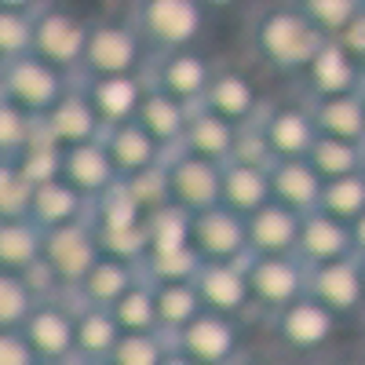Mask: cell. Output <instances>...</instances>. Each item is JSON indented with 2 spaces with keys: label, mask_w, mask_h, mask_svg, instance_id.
<instances>
[{
  "label": "cell",
  "mask_w": 365,
  "mask_h": 365,
  "mask_svg": "<svg viewBox=\"0 0 365 365\" xmlns=\"http://www.w3.org/2000/svg\"><path fill=\"white\" fill-rule=\"evenodd\" d=\"M44 256V230L34 220H0V270L22 274Z\"/></svg>",
  "instance_id": "obj_33"
},
{
  "label": "cell",
  "mask_w": 365,
  "mask_h": 365,
  "mask_svg": "<svg viewBox=\"0 0 365 365\" xmlns=\"http://www.w3.org/2000/svg\"><path fill=\"white\" fill-rule=\"evenodd\" d=\"M307 263L299 256H249L245 274H249V292L252 307L263 311L267 318L292 307L296 299L307 296Z\"/></svg>",
  "instance_id": "obj_5"
},
{
  "label": "cell",
  "mask_w": 365,
  "mask_h": 365,
  "mask_svg": "<svg viewBox=\"0 0 365 365\" xmlns=\"http://www.w3.org/2000/svg\"><path fill=\"white\" fill-rule=\"evenodd\" d=\"M44 259L58 274L63 289L73 292L88 278V270L103 259L99 237H96V230H91V223L81 220V223L58 227V230H44Z\"/></svg>",
  "instance_id": "obj_13"
},
{
  "label": "cell",
  "mask_w": 365,
  "mask_h": 365,
  "mask_svg": "<svg viewBox=\"0 0 365 365\" xmlns=\"http://www.w3.org/2000/svg\"><path fill=\"white\" fill-rule=\"evenodd\" d=\"M73 365H110V361L106 358H77Z\"/></svg>",
  "instance_id": "obj_59"
},
{
  "label": "cell",
  "mask_w": 365,
  "mask_h": 365,
  "mask_svg": "<svg viewBox=\"0 0 365 365\" xmlns=\"http://www.w3.org/2000/svg\"><path fill=\"white\" fill-rule=\"evenodd\" d=\"M88 103L96 106L103 128L128 125L139 113V103L146 96V77H77Z\"/></svg>",
  "instance_id": "obj_19"
},
{
  "label": "cell",
  "mask_w": 365,
  "mask_h": 365,
  "mask_svg": "<svg viewBox=\"0 0 365 365\" xmlns=\"http://www.w3.org/2000/svg\"><path fill=\"white\" fill-rule=\"evenodd\" d=\"M88 208H91V201L81 197L66 179H51V182H44V187L34 190L29 220H34L41 230H58V227L88 220Z\"/></svg>",
  "instance_id": "obj_30"
},
{
  "label": "cell",
  "mask_w": 365,
  "mask_h": 365,
  "mask_svg": "<svg viewBox=\"0 0 365 365\" xmlns=\"http://www.w3.org/2000/svg\"><path fill=\"white\" fill-rule=\"evenodd\" d=\"M63 179L70 182V187L88 197V201H96L103 197L110 187H117V172L110 165V154L103 150V139L99 143H81V146H66L63 150Z\"/></svg>",
  "instance_id": "obj_23"
},
{
  "label": "cell",
  "mask_w": 365,
  "mask_h": 365,
  "mask_svg": "<svg viewBox=\"0 0 365 365\" xmlns=\"http://www.w3.org/2000/svg\"><path fill=\"white\" fill-rule=\"evenodd\" d=\"M322 175L307 165V158H296V161H274L270 165V197L307 216V212L318 208L322 201Z\"/></svg>",
  "instance_id": "obj_26"
},
{
  "label": "cell",
  "mask_w": 365,
  "mask_h": 365,
  "mask_svg": "<svg viewBox=\"0 0 365 365\" xmlns=\"http://www.w3.org/2000/svg\"><path fill=\"white\" fill-rule=\"evenodd\" d=\"M135 282H139V267L103 256L96 267L88 270V278H84L70 296L81 303V307H99V311H110L113 303H117L120 296H125Z\"/></svg>",
  "instance_id": "obj_28"
},
{
  "label": "cell",
  "mask_w": 365,
  "mask_h": 365,
  "mask_svg": "<svg viewBox=\"0 0 365 365\" xmlns=\"http://www.w3.org/2000/svg\"><path fill=\"white\" fill-rule=\"evenodd\" d=\"M212 77H216V66H212L197 48L154 55L150 58V70H146L150 84L168 91V96H175L179 103H187V106H201Z\"/></svg>",
  "instance_id": "obj_15"
},
{
  "label": "cell",
  "mask_w": 365,
  "mask_h": 365,
  "mask_svg": "<svg viewBox=\"0 0 365 365\" xmlns=\"http://www.w3.org/2000/svg\"><path fill=\"white\" fill-rule=\"evenodd\" d=\"M332 41L344 44V48L358 58V63H365V8L344 26V34H340V37H332Z\"/></svg>",
  "instance_id": "obj_53"
},
{
  "label": "cell",
  "mask_w": 365,
  "mask_h": 365,
  "mask_svg": "<svg viewBox=\"0 0 365 365\" xmlns=\"http://www.w3.org/2000/svg\"><path fill=\"white\" fill-rule=\"evenodd\" d=\"M325 41L329 37L292 4V0L263 4L252 19V29H249L252 55L270 73H282V77H299Z\"/></svg>",
  "instance_id": "obj_1"
},
{
  "label": "cell",
  "mask_w": 365,
  "mask_h": 365,
  "mask_svg": "<svg viewBox=\"0 0 365 365\" xmlns=\"http://www.w3.org/2000/svg\"><path fill=\"white\" fill-rule=\"evenodd\" d=\"M103 150L110 154V165L117 172V179H128L135 172H146L165 161V150L150 139L135 120H128V125H113L103 132Z\"/></svg>",
  "instance_id": "obj_25"
},
{
  "label": "cell",
  "mask_w": 365,
  "mask_h": 365,
  "mask_svg": "<svg viewBox=\"0 0 365 365\" xmlns=\"http://www.w3.org/2000/svg\"><path fill=\"white\" fill-rule=\"evenodd\" d=\"M201 106H205L208 113L230 120V125H237V128L249 125V120H256V117L263 113L256 81H252L245 70H237V66L216 70V77H212L205 99H201Z\"/></svg>",
  "instance_id": "obj_18"
},
{
  "label": "cell",
  "mask_w": 365,
  "mask_h": 365,
  "mask_svg": "<svg viewBox=\"0 0 365 365\" xmlns=\"http://www.w3.org/2000/svg\"><path fill=\"white\" fill-rule=\"evenodd\" d=\"M4 66H8V63H0V84H4Z\"/></svg>",
  "instance_id": "obj_62"
},
{
  "label": "cell",
  "mask_w": 365,
  "mask_h": 365,
  "mask_svg": "<svg viewBox=\"0 0 365 365\" xmlns=\"http://www.w3.org/2000/svg\"><path fill=\"white\" fill-rule=\"evenodd\" d=\"M0 365H37V354L26 344L22 329H0Z\"/></svg>",
  "instance_id": "obj_52"
},
{
  "label": "cell",
  "mask_w": 365,
  "mask_h": 365,
  "mask_svg": "<svg viewBox=\"0 0 365 365\" xmlns=\"http://www.w3.org/2000/svg\"><path fill=\"white\" fill-rule=\"evenodd\" d=\"M168 351H172V340L165 332H125L106 361L110 365H161Z\"/></svg>",
  "instance_id": "obj_41"
},
{
  "label": "cell",
  "mask_w": 365,
  "mask_h": 365,
  "mask_svg": "<svg viewBox=\"0 0 365 365\" xmlns=\"http://www.w3.org/2000/svg\"><path fill=\"white\" fill-rule=\"evenodd\" d=\"M361 66H365V63H361Z\"/></svg>",
  "instance_id": "obj_64"
},
{
  "label": "cell",
  "mask_w": 365,
  "mask_h": 365,
  "mask_svg": "<svg viewBox=\"0 0 365 365\" xmlns=\"http://www.w3.org/2000/svg\"><path fill=\"white\" fill-rule=\"evenodd\" d=\"M88 19L77 15L63 0H41L34 11V51L44 58L48 66L63 70V73H77L81 70V55H84V41H88Z\"/></svg>",
  "instance_id": "obj_4"
},
{
  "label": "cell",
  "mask_w": 365,
  "mask_h": 365,
  "mask_svg": "<svg viewBox=\"0 0 365 365\" xmlns=\"http://www.w3.org/2000/svg\"><path fill=\"white\" fill-rule=\"evenodd\" d=\"M292 4L332 41V37H340L344 26L365 8V0H292Z\"/></svg>",
  "instance_id": "obj_43"
},
{
  "label": "cell",
  "mask_w": 365,
  "mask_h": 365,
  "mask_svg": "<svg viewBox=\"0 0 365 365\" xmlns=\"http://www.w3.org/2000/svg\"><path fill=\"white\" fill-rule=\"evenodd\" d=\"M172 347L197 365H234L245 354V332L234 318L201 311L190 325H182L172 336Z\"/></svg>",
  "instance_id": "obj_7"
},
{
  "label": "cell",
  "mask_w": 365,
  "mask_h": 365,
  "mask_svg": "<svg viewBox=\"0 0 365 365\" xmlns=\"http://www.w3.org/2000/svg\"><path fill=\"white\" fill-rule=\"evenodd\" d=\"M299 227H303V216L278 201L263 205L259 212L245 220V230H249V252L252 256H296V245H299Z\"/></svg>",
  "instance_id": "obj_21"
},
{
  "label": "cell",
  "mask_w": 365,
  "mask_h": 365,
  "mask_svg": "<svg viewBox=\"0 0 365 365\" xmlns=\"http://www.w3.org/2000/svg\"><path fill=\"white\" fill-rule=\"evenodd\" d=\"M205 8H220V11H227V8H234V4H241V0H201Z\"/></svg>",
  "instance_id": "obj_58"
},
{
  "label": "cell",
  "mask_w": 365,
  "mask_h": 365,
  "mask_svg": "<svg viewBox=\"0 0 365 365\" xmlns=\"http://www.w3.org/2000/svg\"><path fill=\"white\" fill-rule=\"evenodd\" d=\"M146 84H150V81H146ZM190 110H194V106L179 103L175 96H168V91H161V88L150 84L146 96H143V103H139L135 125L168 154V150H179L182 132H187V120H190Z\"/></svg>",
  "instance_id": "obj_22"
},
{
  "label": "cell",
  "mask_w": 365,
  "mask_h": 365,
  "mask_svg": "<svg viewBox=\"0 0 365 365\" xmlns=\"http://www.w3.org/2000/svg\"><path fill=\"white\" fill-rule=\"evenodd\" d=\"M91 230H96V237H99L103 256H110V259L139 267L146 259V252H150L146 220L143 223H132V227H91Z\"/></svg>",
  "instance_id": "obj_40"
},
{
  "label": "cell",
  "mask_w": 365,
  "mask_h": 365,
  "mask_svg": "<svg viewBox=\"0 0 365 365\" xmlns=\"http://www.w3.org/2000/svg\"><path fill=\"white\" fill-rule=\"evenodd\" d=\"M340 325L344 322L332 311H325L318 299L303 296L292 307L270 314V336L296 354H318L340 336Z\"/></svg>",
  "instance_id": "obj_8"
},
{
  "label": "cell",
  "mask_w": 365,
  "mask_h": 365,
  "mask_svg": "<svg viewBox=\"0 0 365 365\" xmlns=\"http://www.w3.org/2000/svg\"><path fill=\"white\" fill-rule=\"evenodd\" d=\"M143 208L132 201V194L125 190V182L110 187L103 197L91 201L88 208V223L91 227H132V223H143Z\"/></svg>",
  "instance_id": "obj_42"
},
{
  "label": "cell",
  "mask_w": 365,
  "mask_h": 365,
  "mask_svg": "<svg viewBox=\"0 0 365 365\" xmlns=\"http://www.w3.org/2000/svg\"><path fill=\"white\" fill-rule=\"evenodd\" d=\"M234 365H274V361H270V358H263V354H249V351H245Z\"/></svg>",
  "instance_id": "obj_56"
},
{
  "label": "cell",
  "mask_w": 365,
  "mask_h": 365,
  "mask_svg": "<svg viewBox=\"0 0 365 365\" xmlns=\"http://www.w3.org/2000/svg\"><path fill=\"white\" fill-rule=\"evenodd\" d=\"M26 344L34 347L37 361L48 365H73L77 344H73V299H44L29 311L22 325Z\"/></svg>",
  "instance_id": "obj_10"
},
{
  "label": "cell",
  "mask_w": 365,
  "mask_h": 365,
  "mask_svg": "<svg viewBox=\"0 0 365 365\" xmlns=\"http://www.w3.org/2000/svg\"><path fill=\"white\" fill-rule=\"evenodd\" d=\"M37 307L34 292L11 270H0V329H22L29 311Z\"/></svg>",
  "instance_id": "obj_46"
},
{
  "label": "cell",
  "mask_w": 365,
  "mask_h": 365,
  "mask_svg": "<svg viewBox=\"0 0 365 365\" xmlns=\"http://www.w3.org/2000/svg\"><path fill=\"white\" fill-rule=\"evenodd\" d=\"M296 256L307 263V267H322V263H332V259H344V256H354V241H351V227L325 216V212H307L303 216V227H299V245H296Z\"/></svg>",
  "instance_id": "obj_24"
},
{
  "label": "cell",
  "mask_w": 365,
  "mask_h": 365,
  "mask_svg": "<svg viewBox=\"0 0 365 365\" xmlns=\"http://www.w3.org/2000/svg\"><path fill=\"white\" fill-rule=\"evenodd\" d=\"M19 278L26 282V289L29 292H34V299L37 303H44V299H63V296H70L66 289H63V282H58V274L48 267V259L41 256L34 267H26L22 274H19Z\"/></svg>",
  "instance_id": "obj_51"
},
{
  "label": "cell",
  "mask_w": 365,
  "mask_h": 365,
  "mask_svg": "<svg viewBox=\"0 0 365 365\" xmlns=\"http://www.w3.org/2000/svg\"><path fill=\"white\" fill-rule=\"evenodd\" d=\"M15 168L29 187H44L51 179H63V146H41V150H22L15 158Z\"/></svg>",
  "instance_id": "obj_48"
},
{
  "label": "cell",
  "mask_w": 365,
  "mask_h": 365,
  "mask_svg": "<svg viewBox=\"0 0 365 365\" xmlns=\"http://www.w3.org/2000/svg\"><path fill=\"white\" fill-rule=\"evenodd\" d=\"M120 182H125V190L132 194V201L143 208V216H150V212H158V208L172 205L165 161L154 165V168H146V172H135V175H128V179H120Z\"/></svg>",
  "instance_id": "obj_44"
},
{
  "label": "cell",
  "mask_w": 365,
  "mask_h": 365,
  "mask_svg": "<svg viewBox=\"0 0 365 365\" xmlns=\"http://www.w3.org/2000/svg\"><path fill=\"white\" fill-rule=\"evenodd\" d=\"M44 120H48L55 143L63 146V150H66V146H81V143H99L103 132H106L103 120H99V113H96V106L88 103L81 81H73V84L63 91V99H58V103L44 113Z\"/></svg>",
  "instance_id": "obj_20"
},
{
  "label": "cell",
  "mask_w": 365,
  "mask_h": 365,
  "mask_svg": "<svg viewBox=\"0 0 365 365\" xmlns=\"http://www.w3.org/2000/svg\"><path fill=\"white\" fill-rule=\"evenodd\" d=\"M361 289H365V259H361Z\"/></svg>",
  "instance_id": "obj_61"
},
{
  "label": "cell",
  "mask_w": 365,
  "mask_h": 365,
  "mask_svg": "<svg viewBox=\"0 0 365 365\" xmlns=\"http://www.w3.org/2000/svg\"><path fill=\"white\" fill-rule=\"evenodd\" d=\"M158 296V325L161 332L172 340L182 325H190L205 307H201V296L194 289V282H179V285H154Z\"/></svg>",
  "instance_id": "obj_36"
},
{
  "label": "cell",
  "mask_w": 365,
  "mask_h": 365,
  "mask_svg": "<svg viewBox=\"0 0 365 365\" xmlns=\"http://www.w3.org/2000/svg\"><path fill=\"white\" fill-rule=\"evenodd\" d=\"M194 289L201 296V307L212 314H223L234 322H245L252 314V292H249V274L245 263H201Z\"/></svg>",
  "instance_id": "obj_16"
},
{
  "label": "cell",
  "mask_w": 365,
  "mask_h": 365,
  "mask_svg": "<svg viewBox=\"0 0 365 365\" xmlns=\"http://www.w3.org/2000/svg\"><path fill=\"white\" fill-rule=\"evenodd\" d=\"M270 168H249L227 161L223 165V190H220V205H227L237 216H252L263 205H270Z\"/></svg>",
  "instance_id": "obj_31"
},
{
  "label": "cell",
  "mask_w": 365,
  "mask_h": 365,
  "mask_svg": "<svg viewBox=\"0 0 365 365\" xmlns=\"http://www.w3.org/2000/svg\"><path fill=\"white\" fill-rule=\"evenodd\" d=\"M34 187L22 179L15 161H0V220H29Z\"/></svg>",
  "instance_id": "obj_47"
},
{
  "label": "cell",
  "mask_w": 365,
  "mask_h": 365,
  "mask_svg": "<svg viewBox=\"0 0 365 365\" xmlns=\"http://www.w3.org/2000/svg\"><path fill=\"white\" fill-rule=\"evenodd\" d=\"M322 365H354V361H344V358H329V361H322Z\"/></svg>",
  "instance_id": "obj_60"
},
{
  "label": "cell",
  "mask_w": 365,
  "mask_h": 365,
  "mask_svg": "<svg viewBox=\"0 0 365 365\" xmlns=\"http://www.w3.org/2000/svg\"><path fill=\"white\" fill-rule=\"evenodd\" d=\"M41 0H0V8H8V11H37Z\"/></svg>",
  "instance_id": "obj_55"
},
{
  "label": "cell",
  "mask_w": 365,
  "mask_h": 365,
  "mask_svg": "<svg viewBox=\"0 0 365 365\" xmlns=\"http://www.w3.org/2000/svg\"><path fill=\"white\" fill-rule=\"evenodd\" d=\"M125 336L120 325L113 322L110 311L99 307H73V344H77V358H110L117 340Z\"/></svg>",
  "instance_id": "obj_32"
},
{
  "label": "cell",
  "mask_w": 365,
  "mask_h": 365,
  "mask_svg": "<svg viewBox=\"0 0 365 365\" xmlns=\"http://www.w3.org/2000/svg\"><path fill=\"white\" fill-rule=\"evenodd\" d=\"M190 227L194 216L179 205H165L146 216V237H150V252L161 249H187L190 245Z\"/></svg>",
  "instance_id": "obj_39"
},
{
  "label": "cell",
  "mask_w": 365,
  "mask_h": 365,
  "mask_svg": "<svg viewBox=\"0 0 365 365\" xmlns=\"http://www.w3.org/2000/svg\"><path fill=\"white\" fill-rule=\"evenodd\" d=\"M259 128H263V135H267V146H270L274 161L307 158L311 146H314V139H318V128H314V120H311L307 99H303V103L263 106Z\"/></svg>",
  "instance_id": "obj_17"
},
{
  "label": "cell",
  "mask_w": 365,
  "mask_h": 365,
  "mask_svg": "<svg viewBox=\"0 0 365 365\" xmlns=\"http://www.w3.org/2000/svg\"><path fill=\"white\" fill-rule=\"evenodd\" d=\"M318 212L340 220V223H354L361 212H365V172L361 175H344V179H332L322 187V201Z\"/></svg>",
  "instance_id": "obj_38"
},
{
  "label": "cell",
  "mask_w": 365,
  "mask_h": 365,
  "mask_svg": "<svg viewBox=\"0 0 365 365\" xmlns=\"http://www.w3.org/2000/svg\"><path fill=\"white\" fill-rule=\"evenodd\" d=\"M150 48L143 44L132 19H96L88 26L81 55V77H146Z\"/></svg>",
  "instance_id": "obj_2"
},
{
  "label": "cell",
  "mask_w": 365,
  "mask_h": 365,
  "mask_svg": "<svg viewBox=\"0 0 365 365\" xmlns=\"http://www.w3.org/2000/svg\"><path fill=\"white\" fill-rule=\"evenodd\" d=\"M132 26L139 29L150 55L197 48L208 26V8L201 0H135Z\"/></svg>",
  "instance_id": "obj_3"
},
{
  "label": "cell",
  "mask_w": 365,
  "mask_h": 365,
  "mask_svg": "<svg viewBox=\"0 0 365 365\" xmlns=\"http://www.w3.org/2000/svg\"><path fill=\"white\" fill-rule=\"evenodd\" d=\"M113 322L120 325V332H161L158 325V296L150 282H135L125 296L110 307Z\"/></svg>",
  "instance_id": "obj_37"
},
{
  "label": "cell",
  "mask_w": 365,
  "mask_h": 365,
  "mask_svg": "<svg viewBox=\"0 0 365 365\" xmlns=\"http://www.w3.org/2000/svg\"><path fill=\"white\" fill-rule=\"evenodd\" d=\"M299 84H303V91H307V99L354 96V91H365V66L344 44L325 41L318 48V55L307 63V70L299 73Z\"/></svg>",
  "instance_id": "obj_14"
},
{
  "label": "cell",
  "mask_w": 365,
  "mask_h": 365,
  "mask_svg": "<svg viewBox=\"0 0 365 365\" xmlns=\"http://www.w3.org/2000/svg\"><path fill=\"white\" fill-rule=\"evenodd\" d=\"M307 110L318 135L365 146V91L336 96V99H307Z\"/></svg>",
  "instance_id": "obj_27"
},
{
  "label": "cell",
  "mask_w": 365,
  "mask_h": 365,
  "mask_svg": "<svg viewBox=\"0 0 365 365\" xmlns=\"http://www.w3.org/2000/svg\"><path fill=\"white\" fill-rule=\"evenodd\" d=\"M37 365H48V361H37Z\"/></svg>",
  "instance_id": "obj_63"
},
{
  "label": "cell",
  "mask_w": 365,
  "mask_h": 365,
  "mask_svg": "<svg viewBox=\"0 0 365 365\" xmlns=\"http://www.w3.org/2000/svg\"><path fill=\"white\" fill-rule=\"evenodd\" d=\"M73 84V73H63L48 66L44 58L37 55H22L15 63L4 66V84H0V96L8 103H15L19 110H26L29 117H44L58 99L63 91Z\"/></svg>",
  "instance_id": "obj_6"
},
{
  "label": "cell",
  "mask_w": 365,
  "mask_h": 365,
  "mask_svg": "<svg viewBox=\"0 0 365 365\" xmlns=\"http://www.w3.org/2000/svg\"><path fill=\"white\" fill-rule=\"evenodd\" d=\"M307 165L322 175V182L344 179V175H361L365 172V146L318 135L314 146H311V154H307Z\"/></svg>",
  "instance_id": "obj_34"
},
{
  "label": "cell",
  "mask_w": 365,
  "mask_h": 365,
  "mask_svg": "<svg viewBox=\"0 0 365 365\" xmlns=\"http://www.w3.org/2000/svg\"><path fill=\"white\" fill-rule=\"evenodd\" d=\"M230 161L249 165V168H270V165H274V154H270V146H267V135H263V128H259V117L237 128Z\"/></svg>",
  "instance_id": "obj_50"
},
{
  "label": "cell",
  "mask_w": 365,
  "mask_h": 365,
  "mask_svg": "<svg viewBox=\"0 0 365 365\" xmlns=\"http://www.w3.org/2000/svg\"><path fill=\"white\" fill-rule=\"evenodd\" d=\"M161 365H197V361H190V358H187V354H179V351H175V347H172V351H168V358H165V361H161Z\"/></svg>",
  "instance_id": "obj_57"
},
{
  "label": "cell",
  "mask_w": 365,
  "mask_h": 365,
  "mask_svg": "<svg viewBox=\"0 0 365 365\" xmlns=\"http://www.w3.org/2000/svg\"><path fill=\"white\" fill-rule=\"evenodd\" d=\"M29 117L26 110H19L15 103H8L0 96V161H15L26 146V135H29Z\"/></svg>",
  "instance_id": "obj_49"
},
{
  "label": "cell",
  "mask_w": 365,
  "mask_h": 365,
  "mask_svg": "<svg viewBox=\"0 0 365 365\" xmlns=\"http://www.w3.org/2000/svg\"><path fill=\"white\" fill-rule=\"evenodd\" d=\"M351 241H354V256H361V259H365V212L351 223Z\"/></svg>",
  "instance_id": "obj_54"
},
{
  "label": "cell",
  "mask_w": 365,
  "mask_h": 365,
  "mask_svg": "<svg viewBox=\"0 0 365 365\" xmlns=\"http://www.w3.org/2000/svg\"><path fill=\"white\" fill-rule=\"evenodd\" d=\"M234 139H237V125H230V120H223L216 113H208L205 106H194L179 150H187V154H194V158H205V161L227 165L230 150H234Z\"/></svg>",
  "instance_id": "obj_29"
},
{
  "label": "cell",
  "mask_w": 365,
  "mask_h": 365,
  "mask_svg": "<svg viewBox=\"0 0 365 365\" xmlns=\"http://www.w3.org/2000/svg\"><path fill=\"white\" fill-rule=\"evenodd\" d=\"M165 172H168L172 205L187 208L190 216H197V212L220 205L223 165L194 158V154H187V150H168V154H165Z\"/></svg>",
  "instance_id": "obj_9"
},
{
  "label": "cell",
  "mask_w": 365,
  "mask_h": 365,
  "mask_svg": "<svg viewBox=\"0 0 365 365\" xmlns=\"http://www.w3.org/2000/svg\"><path fill=\"white\" fill-rule=\"evenodd\" d=\"M201 270V256L194 245L187 249H161V252H146L139 263V278L150 285H179V282H194Z\"/></svg>",
  "instance_id": "obj_35"
},
{
  "label": "cell",
  "mask_w": 365,
  "mask_h": 365,
  "mask_svg": "<svg viewBox=\"0 0 365 365\" xmlns=\"http://www.w3.org/2000/svg\"><path fill=\"white\" fill-rule=\"evenodd\" d=\"M307 296L318 299L325 311L340 322L365 314V289H361V256H344L307 270Z\"/></svg>",
  "instance_id": "obj_12"
},
{
  "label": "cell",
  "mask_w": 365,
  "mask_h": 365,
  "mask_svg": "<svg viewBox=\"0 0 365 365\" xmlns=\"http://www.w3.org/2000/svg\"><path fill=\"white\" fill-rule=\"evenodd\" d=\"M190 245L201 256V263H245L252 256L245 216L230 212L227 205L197 212L190 227Z\"/></svg>",
  "instance_id": "obj_11"
},
{
  "label": "cell",
  "mask_w": 365,
  "mask_h": 365,
  "mask_svg": "<svg viewBox=\"0 0 365 365\" xmlns=\"http://www.w3.org/2000/svg\"><path fill=\"white\" fill-rule=\"evenodd\" d=\"M34 51V11H8L0 8V63Z\"/></svg>",
  "instance_id": "obj_45"
}]
</instances>
